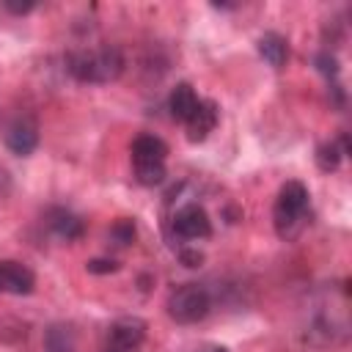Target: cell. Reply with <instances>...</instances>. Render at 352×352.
I'll use <instances>...</instances> for the list:
<instances>
[{
    "label": "cell",
    "instance_id": "19",
    "mask_svg": "<svg viewBox=\"0 0 352 352\" xmlns=\"http://www.w3.org/2000/svg\"><path fill=\"white\" fill-rule=\"evenodd\" d=\"M179 258H182L187 267H198V264L204 261V256H201L195 248H182V250H179Z\"/></svg>",
    "mask_w": 352,
    "mask_h": 352
},
{
    "label": "cell",
    "instance_id": "11",
    "mask_svg": "<svg viewBox=\"0 0 352 352\" xmlns=\"http://www.w3.org/2000/svg\"><path fill=\"white\" fill-rule=\"evenodd\" d=\"M256 50H258V55H261L272 69H283L286 60H289V41H286L280 33H275V30H267L264 36H258Z\"/></svg>",
    "mask_w": 352,
    "mask_h": 352
},
{
    "label": "cell",
    "instance_id": "8",
    "mask_svg": "<svg viewBox=\"0 0 352 352\" xmlns=\"http://www.w3.org/2000/svg\"><path fill=\"white\" fill-rule=\"evenodd\" d=\"M217 118H220V110L212 99H198V107L192 110V116L184 121L187 126V140L192 143H201L209 138V132L217 126Z\"/></svg>",
    "mask_w": 352,
    "mask_h": 352
},
{
    "label": "cell",
    "instance_id": "16",
    "mask_svg": "<svg viewBox=\"0 0 352 352\" xmlns=\"http://www.w3.org/2000/svg\"><path fill=\"white\" fill-rule=\"evenodd\" d=\"M138 184L143 187H154L165 182V162H154V165H132Z\"/></svg>",
    "mask_w": 352,
    "mask_h": 352
},
{
    "label": "cell",
    "instance_id": "10",
    "mask_svg": "<svg viewBox=\"0 0 352 352\" xmlns=\"http://www.w3.org/2000/svg\"><path fill=\"white\" fill-rule=\"evenodd\" d=\"M165 157H168V146L162 138L138 135L132 140V165H154V162H165Z\"/></svg>",
    "mask_w": 352,
    "mask_h": 352
},
{
    "label": "cell",
    "instance_id": "22",
    "mask_svg": "<svg viewBox=\"0 0 352 352\" xmlns=\"http://www.w3.org/2000/svg\"><path fill=\"white\" fill-rule=\"evenodd\" d=\"M6 182H8V179H6V170H3V168H0V187H3V184H6Z\"/></svg>",
    "mask_w": 352,
    "mask_h": 352
},
{
    "label": "cell",
    "instance_id": "14",
    "mask_svg": "<svg viewBox=\"0 0 352 352\" xmlns=\"http://www.w3.org/2000/svg\"><path fill=\"white\" fill-rule=\"evenodd\" d=\"M47 352H74V336L63 324H52L47 330Z\"/></svg>",
    "mask_w": 352,
    "mask_h": 352
},
{
    "label": "cell",
    "instance_id": "9",
    "mask_svg": "<svg viewBox=\"0 0 352 352\" xmlns=\"http://www.w3.org/2000/svg\"><path fill=\"white\" fill-rule=\"evenodd\" d=\"M44 223H47V228H50L58 239H66V242L80 239V236H82V231H85L82 220H80L74 212L63 209V206H50V209H47V214H44Z\"/></svg>",
    "mask_w": 352,
    "mask_h": 352
},
{
    "label": "cell",
    "instance_id": "7",
    "mask_svg": "<svg viewBox=\"0 0 352 352\" xmlns=\"http://www.w3.org/2000/svg\"><path fill=\"white\" fill-rule=\"evenodd\" d=\"M36 286V275L30 267L14 258L0 261V294H30Z\"/></svg>",
    "mask_w": 352,
    "mask_h": 352
},
{
    "label": "cell",
    "instance_id": "6",
    "mask_svg": "<svg viewBox=\"0 0 352 352\" xmlns=\"http://www.w3.org/2000/svg\"><path fill=\"white\" fill-rule=\"evenodd\" d=\"M6 146L16 157H28L38 146V124L30 116H16L6 126Z\"/></svg>",
    "mask_w": 352,
    "mask_h": 352
},
{
    "label": "cell",
    "instance_id": "1",
    "mask_svg": "<svg viewBox=\"0 0 352 352\" xmlns=\"http://www.w3.org/2000/svg\"><path fill=\"white\" fill-rule=\"evenodd\" d=\"M63 63H66V72L77 82H94V85H104V82L118 80L124 74V66H126L121 50L113 44L72 50V52H66Z\"/></svg>",
    "mask_w": 352,
    "mask_h": 352
},
{
    "label": "cell",
    "instance_id": "15",
    "mask_svg": "<svg viewBox=\"0 0 352 352\" xmlns=\"http://www.w3.org/2000/svg\"><path fill=\"white\" fill-rule=\"evenodd\" d=\"M314 63H316V69H319V72L324 74V80H327V85H330V88L341 85V82H338V60H336V55H333V52H330L327 47L316 52Z\"/></svg>",
    "mask_w": 352,
    "mask_h": 352
},
{
    "label": "cell",
    "instance_id": "21",
    "mask_svg": "<svg viewBox=\"0 0 352 352\" xmlns=\"http://www.w3.org/2000/svg\"><path fill=\"white\" fill-rule=\"evenodd\" d=\"M198 352H226L223 346H204V349H198Z\"/></svg>",
    "mask_w": 352,
    "mask_h": 352
},
{
    "label": "cell",
    "instance_id": "13",
    "mask_svg": "<svg viewBox=\"0 0 352 352\" xmlns=\"http://www.w3.org/2000/svg\"><path fill=\"white\" fill-rule=\"evenodd\" d=\"M346 151H349L346 135H341V140H324V143L316 148V165H319V170H324V173L336 170V168L341 165V157H344Z\"/></svg>",
    "mask_w": 352,
    "mask_h": 352
},
{
    "label": "cell",
    "instance_id": "12",
    "mask_svg": "<svg viewBox=\"0 0 352 352\" xmlns=\"http://www.w3.org/2000/svg\"><path fill=\"white\" fill-rule=\"evenodd\" d=\"M195 107H198V94H195V88H192L190 82H179V85L170 91V96H168V110H170V116L184 124V121L192 116Z\"/></svg>",
    "mask_w": 352,
    "mask_h": 352
},
{
    "label": "cell",
    "instance_id": "20",
    "mask_svg": "<svg viewBox=\"0 0 352 352\" xmlns=\"http://www.w3.org/2000/svg\"><path fill=\"white\" fill-rule=\"evenodd\" d=\"M0 8H3V11H8V14L22 16V14H30L36 6H33V3H0Z\"/></svg>",
    "mask_w": 352,
    "mask_h": 352
},
{
    "label": "cell",
    "instance_id": "5",
    "mask_svg": "<svg viewBox=\"0 0 352 352\" xmlns=\"http://www.w3.org/2000/svg\"><path fill=\"white\" fill-rule=\"evenodd\" d=\"M146 341V322L140 316H118L107 333L102 352H138Z\"/></svg>",
    "mask_w": 352,
    "mask_h": 352
},
{
    "label": "cell",
    "instance_id": "18",
    "mask_svg": "<svg viewBox=\"0 0 352 352\" xmlns=\"http://www.w3.org/2000/svg\"><path fill=\"white\" fill-rule=\"evenodd\" d=\"M85 267H88V272L104 275V272H116L118 270V261H113V258H91Z\"/></svg>",
    "mask_w": 352,
    "mask_h": 352
},
{
    "label": "cell",
    "instance_id": "17",
    "mask_svg": "<svg viewBox=\"0 0 352 352\" xmlns=\"http://www.w3.org/2000/svg\"><path fill=\"white\" fill-rule=\"evenodd\" d=\"M110 242L116 245V248H126L132 239H135V223L129 220V217H121V220H116L113 226H110Z\"/></svg>",
    "mask_w": 352,
    "mask_h": 352
},
{
    "label": "cell",
    "instance_id": "3",
    "mask_svg": "<svg viewBox=\"0 0 352 352\" xmlns=\"http://www.w3.org/2000/svg\"><path fill=\"white\" fill-rule=\"evenodd\" d=\"M168 316L179 324H195L212 311V294L201 283H182L168 294Z\"/></svg>",
    "mask_w": 352,
    "mask_h": 352
},
{
    "label": "cell",
    "instance_id": "2",
    "mask_svg": "<svg viewBox=\"0 0 352 352\" xmlns=\"http://www.w3.org/2000/svg\"><path fill=\"white\" fill-rule=\"evenodd\" d=\"M308 187L297 179L286 182L275 198V206H272V223H275V231L280 239H297L305 226L311 223L308 220Z\"/></svg>",
    "mask_w": 352,
    "mask_h": 352
},
{
    "label": "cell",
    "instance_id": "4",
    "mask_svg": "<svg viewBox=\"0 0 352 352\" xmlns=\"http://www.w3.org/2000/svg\"><path fill=\"white\" fill-rule=\"evenodd\" d=\"M168 231L173 239L179 242H198V239H209L212 236V220L206 214V209L195 201H187L182 206H176V212L168 220Z\"/></svg>",
    "mask_w": 352,
    "mask_h": 352
}]
</instances>
